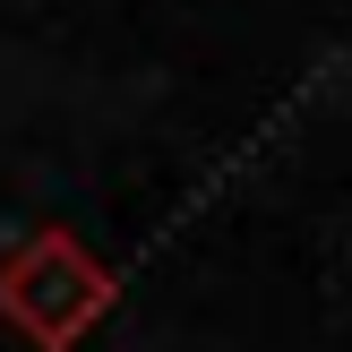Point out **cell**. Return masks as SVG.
Wrapping results in <instances>:
<instances>
[{
    "instance_id": "1",
    "label": "cell",
    "mask_w": 352,
    "mask_h": 352,
    "mask_svg": "<svg viewBox=\"0 0 352 352\" xmlns=\"http://www.w3.org/2000/svg\"><path fill=\"white\" fill-rule=\"evenodd\" d=\"M112 301H120L112 258H95L78 232H60V223H34L26 241L0 250V318H9L17 344H34V352L86 344L103 318H112Z\"/></svg>"
}]
</instances>
